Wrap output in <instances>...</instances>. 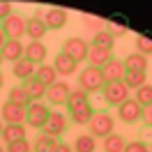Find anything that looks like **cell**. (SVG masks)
Segmentation results:
<instances>
[{
    "label": "cell",
    "mask_w": 152,
    "mask_h": 152,
    "mask_svg": "<svg viewBox=\"0 0 152 152\" xmlns=\"http://www.w3.org/2000/svg\"><path fill=\"white\" fill-rule=\"evenodd\" d=\"M88 127H90V136L92 138H106L115 129V118L111 113H106V111H95V115L88 122Z\"/></svg>",
    "instance_id": "obj_1"
},
{
    "label": "cell",
    "mask_w": 152,
    "mask_h": 152,
    "mask_svg": "<svg viewBox=\"0 0 152 152\" xmlns=\"http://www.w3.org/2000/svg\"><path fill=\"white\" fill-rule=\"evenodd\" d=\"M78 88H81L83 92H88V95H92V92H102V88H104L102 69L90 67V65H88L86 69H81V72H78Z\"/></svg>",
    "instance_id": "obj_2"
},
{
    "label": "cell",
    "mask_w": 152,
    "mask_h": 152,
    "mask_svg": "<svg viewBox=\"0 0 152 152\" xmlns=\"http://www.w3.org/2000/svg\"><path fill=\"white\" fill-rule=\"evenodd\" d=\"M48 115H51V106L48 104H44V102H32V104L26 108V124L42 132L48 122Z\"/></svg>",
    "instance_id": "obj_3"
},
{
    "label": "cell",
    "mask_w": 152,
    "mask_h": 152,
    "mask_svg": "<svg viewBox=\"0 0 152 152\" xmlns=\"http://www.w3.org/2000/svg\"><path fill=\"white\" fill-rule=\"evenodd\" d=\"M88 51H90V44H88L83 37H67L65 44H62V53L69 56L74 62L88 60Z\"/></svg>",
    "instance_id": "obj_4"
},
{
    "label": "cell",
    "mask_w": 152,
    "mask_h": 152,
    "mask_svg": "<svg viewBox=\"0 0 152 152\" xmlns=\"http://www.w3.org/2000/svg\"><path fill=\"white\" fill-rule=\"evenodd\" d=\"M102 95H104V102L108 106L118 108L124 99H129V90H127V86H124L122 81H115V83H106L102 88Z\"/></svg>",
    "instance_id": "obj_5"
},
{
    "label": "cell",
    "mask_w": 152,
    "mask_h": 152,
    "mask_svg": "<svg viewBox=\"0 0 152 152\" xmlns=\"http://www.w3.org/2000/svg\"><path fill=\"white\" fill-rule=\"evenodd\" d=\"M118 118L124 124H136L138 120H143V106L134 97H129V99H124L122 104L118 106Z\"/></svg>",
    "instance_id": "obj_6"
},
{
    "label": "cell",
    "mask_w": 152,
    "mask_h": 152,
    "mask_svg": "<svg viewBox=\"0 0 152 152\" xmlns=\"http://www.w3.org/2000/svg\"><path fill=\"white\" fill-rule=\"evenodd\" d=\"M26 23H28V19H23L21 14H12L7 21L0 23V28H2V32H5V37H7V39H16V42H21V37L26 35Z\"/></svg>",
    "instance_id": "obj_7"
},
{
    "label": "cell",
    "mask_w": 152,
    "mask_h": 152,
    "mask_svg": "<svg viewBox=\"0 0 152 152\" xmlns=\"http://www.w3.org/2000/svg\"><path fill=\"white\" fill-rule=\"evenodd\" d=\"M67 127H69V118H67L65 113H60V111H51L48 122H46V127L42 129V134L58 138V136H62V134L67 132Z\"/></svg>",
    "instance_id": "obj_8"
},
{
    "label": "cell",
    "mask_w": 152,
    "mask_h": 152,
    "mask_svg": "<svg viewBox=\"0 0 152 152\" xmlns=\"http://www.w3.org/2000/svg\"><path fill=\"white\" fill-rule=\"evenodd\" d=\"M69 92H72V88L67 86L65 81H56L53 86H48L46 88V99L51 106H65L67 104V99H69Z\"/></svg>",
    "instance_id": "obj_9"
},
{
    "label": "cell",
    "mask_w": 152,
    "mask_h": 152,
    "mask_svg": "<svg viewBox=\"0 0 152 152\" xmlns=\"http://www.w3.org/2000/svg\"><path fill=\"white\" fill-rule=\"evenodd\" d=\"M0 120L5 124H26V108L19 104L5 102L0 108Z\"/></svg>",
    "instance_id": "obj_10"
},
{
    "label": "cell",
    "mask_w": 152,
    "mask_h": 152,
    "mask_svg": "<svg viewBox=\"0 0 152 152\" xmlns=\"http://www.w3.org/2000/svg\"><path fill=\"white\" fill-rule=\"evenodd\" d=\"M46 32H48V28H46V23H44V14L35 12L28 19V23H26V35L30 37V42H42Z\"/></svg>",
    "instance_id": "obj_11"
},
{
    "label": "cell",
    "mask_w": 152,
    "mask_h": 152,
    "mask_svg": "<svg viewBox=\"0 0 152 152\" xmlns=\"http://www.w3.org/2000/svg\"><path fill=\"white\" fill-rule=\"evenodd\" d=\"M124 62L118 58H111L104 67H102V76H104V86L106 83H115V81H122L124 78Z\"/></svg>",
    "instance_id": "obj_12"
},
{
    "label": "cell",
    "mask_w": 152,
    "mask_h": 152,
    "mask_svg": "<svg viewBox=\"0 0 152 152\" xmlns=\"http://www.w3.org/2000/svg\"><path fill=\"white\" fill-rule=\"evenodd\" d=\"M67 19H69V14H67V10H62V7H48V10L44 12V23H46L48 30L65 28Z\"/></svg>",
    "instance_id": "obj_13"
},
{
    "label": "cell",
    "mask_w": 152,
    "mask_h": 152,
    "mask_svg": "<svg viewBox=\"0 0 152 152\" xmlns=\"http://www.w3.org/2000/svg\"><path fill=\"white\" fill-rule=\"evenodd\" d=\"M23 51H26V44H21L16 39H7L5 42V46L0 48V56H2V62L7 60V62H19L21 58H23Z\"/></svg>",
    "instance_id": "obj_14"
},
{
    "label": "cell",
    "mask_w": 152,
    "mask_h": 152,
    "mask_svg": "<svg viewBox=\"0 0 152 152\" xmlns=\"http://www.w3.org/2000/svg\"><path fill=\"white\" fill-rule=\"evenodd\" d=\"M48 56V48L46 44H42V42H30V44H26V51H23V58L26 60H30L32 65H44V60H46Z\"/></svg>",
    "instance_id": "obj_15"
},
{
    "label": "cell",
    "mask_w": 152,
    "mask_h": 152,
    "mask_svg": "<svg viewBox=\"0 0 152 152\" xmlns=\"http://www.w3.org/2000/svg\"><path fill=\"white\" fill-rule=\"evenodd\" d=\"M53 69H56L58 76H72L78 69V62H74L69 56H65L62 51L56 56V60H53Z\"/></svg>",
    "instance_id": "obj_16"
},
{
    "label": "cell",
    "mask_w": 152,
    "mask_h": 152,
    "mask_svg": "<svg viewBox=\"0 0 152 152\" xmlns=\"http://www.w3.org/2000/svg\"><path fill=\"white\" fill-rule=\"evenodd\" d=\"M35 69H37V67L32 65L30 60L21 58L19 62H14V65H12V74H14V78H19V81H23V83H26L28 78H32V76H35Z\"/></svg>",
    "instance_id": "obj_17"
},
{
    "label": "cell",
    "mask_w": 152,
    "mask_h": 152,
    "mask_svg": "<svg viewBox=\"0 0 152 152\" xmlns=\"http://www.w3.org/2000/svg\"><path fill=\"white\" fill-rule=\"evenodd\" d=\"M113 58V53L111 51H104V48H97L90 44V51H88V65L90 67H97V69H102V67L108 62Z\"/></svg>",
    "instance_id": "obj_18"
},
{
    "label": "cell",
    "mask_w": 152,
    "mask_h": 152,
    "mask_svg": "<svg viewBox=\"0 0 152 152\" xmlns=\"http://www.w3.org/2000/svg\"><path fill=\"white\" fill-rule=\"evenodd\" d=\"M21 86L26 88V92H28L30 102H42V99L46 97V86H44L42 81H37L35 76H32V78H28L26 83H21Z\"/></svg>",
    "instance_id": "obj_19"
},
{
    "label": "cell",
    "mask_w": 152,
    "mask_h": 152,
    "mask_svg": "<svg viewBox=\"0 0 152 152\" xmlns=\"http://www.w3.org/2000/svg\"><path fill=\"white\" fill-rule=\"evenodd\" d=\"M90 104V95L88 92H83L81 88H76V90H72L69 92V99H67V113H72V111H76V108H83V106Z\"/></svg>",
    "instance_id": "obj_20"
},
{
    "label": "cell",
    "mask_w": 152,
    "mask_h": 152,
    "mask_svg": "<svg viewBox=\"0 0 152 152\" xmlns=\"http://www.w3.org/2000/svg\"><path fill=\"white\" fill-rule=\"evenodd\" d=\"M122 62H124V69H127V72H145V74H148V58L141 56V53H136V51L129 53Z\"/></svg>",
    "instance_id": "obj_21"
},
{
    "label": "cell",
    "mask_w": 152,
    "mask_h": 152,
    "mask_svg": "<svg viewBox=\"0 0 152 152\" xmlns=\"http://www.w3.org/2000/svg\"><path fill=\"white\" fill-rule=\"evenodd\" d=\"M0 138L5 141V145L26 138V124H5V129H2V136H0Z\"/></svg>",
    "instance_id": "obj_22"
},
{
    "label": "cell",
    "mask_w": 152,
    "mask_h": 152,
    "mask_svg": "<svg viewBox=\"0 0 152 152\" xmlns=\"http://www.w3.org/2000/svg\"><path fill=\"white\" fill-rule=\"evenodd\" d=\"M35 78L37 81H42L44 86H53L58 81V74L56 69H53V65H48V62H44V65H37V69H35Z\"/></svg>",
    "instance_id": "obj_23"
},
{
    "label": "cell",
    "mask_w": 152,
    "mask_h": 152,
    "mask_svg": "<svg viewBox=\"0 0 152 152\" xmlns=\"http://www.w3.org/2000/svg\"><path fill=\"white\" fill-rule=\"evenodd\" d=\"M58 138H53V136H46V134H39L37 138H35V143H32V152H56L58 148Z\"/></svg>",
    "instance_id": "obj_24"
},
{
    "label": "cell",
    "mask_w": 152,
    "mask_h": 152,
    "mask_svg": "<svg viewBox=\"0 0 152 152\" xmlns=\"http://www.w3.org/2000/svg\"><path fill=\"white\" fill-rule=\"evenodd\" d=\"M7 102H12V104H19V106H23V108H28V106L32 104L23 86H14V88H10V92H7Z\"/></svg>",
    "instance_id": "obj_25"
},
{
    "label": "cell",
    "mask_w": 152,
    "mask_h": 152,
    "mask_svg": "<svg viewBox=\"0 0 152 152\" xmlns=\"http://www.w3.org/2000/svg\"><path fill=\"white\" fill-rule=\"evenodd\" d=\"M122 83L127 86V90H138L141 86L148 83V74L145 72H124Z\"/></svg>",
    "instance_id": "obj_26"
},
{
    "label": "cell",
    "mask_w": 152,
    "mask_h": 152,
    "mask_svg": "<svg viewBox=\"0 0 152 152\" xmlns=\"http://www.w3.org/2000/svg\"><path fill=\"white\" fill-rule=\"evenodd\" d=\"M92 115H95L92 104H88V106H83V108H76L72 113H67V118H69V122H74V124H88L92 120Z\"/></svg>",
    "instance_id": "obj_27"
},
{
    "label": "cell",
    "mask_w": 152,
    "mask_h": 152,
    "mask_svg": "<svg viewBox=\"0 0 152 152\" xmlns=\"http://www.w3.org/2000/svg\"><path fill=\"white\" fill-rule=\"evenodd\" d=\"M124 145H127V141H124L122 134H111V136H106L104 143H102V148H104V152H122Z\"/></svg>",
    "instance_id": "obj_28"
},
{
    "label": "cell",
    "mask_w": 152,
    "mask_h": 152,
    "mask_svg": "<svg viewBox=\"0 0 152 152\" xmlns=\"http://www.w3.org/2000/svg\"><path fill=\"white\" fill-rule=\"evenodd\" d=\"M97 150V138H92L90 134H81L74 141V152H95Z\"/></svg>",
    "instance_id": "obj_29"
},
{
    "label": "cell",
    "mask_w": 152,
    "mask_h": 152,
    "mask_svg": "<svg viewBox=\"0 0 152 152\" xmlns=\"http://www.w3.org/2000/svg\"><path fill=\"white\" fill-rule=\"evenodd\" d=\"M113 44H115V39L111 37L106 30H97L95 37H92V46L104 48V51H111V53H113Z\"/></svg>",
    "instance_id": "obj_30"
},
{
    "label": "cell",
    "mask_w": 152,
    "mask_h": 152,
    "mask_svg": "<svg viewBox=\"0 0 152 152\" xmlns=\"http://www.w3.org/2000/svg\"><path fill=\"white\" fill-rule=\"evenodd\" d=\"M134 99H136L143 108L150 106L152 104V86H150V83H145V86H141L138 90H134Z\"/></svg>",
    "instance_id": "obj_31"
},
{
    "label": "cell",
    "mask_w": 152,
    "mask_h": 152,
    "mask_svg": "<svg viewBox=\"0 0 152 152\" xmlns=\"http://www.w3.org/2000/svg\"><path fill=\"white\" fill-rule=\"evenodd\" d=\"M136 53H141V56H152V37L148 35H138L136 37Z\"/></svg>",
    "instance_id": "obj_32"
},
{
    "label": "cell",
    "mask_w": 152,
    "mask_h": 152,
    "mask_svg": "<svg viewBox=\"0 0 152 152\" xmlns=\"http://www.w3.org/2000/svg\"><path fill=\"white\" fill-rule=\"evenodd\" d=\"M5 152H32V145H30L28 138H21V141H14L10 145H5Z\"/></svg>",
    "instance_id": "obj_33"
},
{
    "label": "cell",
    "mask_w": 152,
    "mask_h": 152,
    "mask_svg": "<svg viewBox=\"0 0 152 152\" xmlns=\"http://www.w3.org/2000/svg\"><path fill=\"white\" fill-rule=\"evenodd\" d=\"M12 14H14V5H12L10 0H0V23L7 21Z\"/></svg>",
    "instance_id": "obj_34"
},
{
    "label": "cell",
    "mask_w": 152,
    "mask_h": 152,
    "mask_svg": "<svg viewBox=\"0 0 152 152\" xmlns=\"http://www.w3.org/2000/svg\"><path fill=\"white\" fill-rule=\"evenodd\" d=\"M122 152H150V148H148L143 141H129L127 145H124Z\"/></svg>",
    "instance_id": "obj_35"
},
{
    "label": "cell",
    "mask_w": 152,
    "mask_h": 152,
    "mask_svg": "<svg viewBox=\"0 0 152 152\" xmlns=\"http://www.w3.org/2000/svg\"><path fill=\"white\" fill-rule=\"evenodd\" d=\"M106 32H108V35H111V37H122L124 32H127V28H124V26H120V23H108V28H106Z\"/></svg>",
    "instance_id": "obj_36"
},
{
    "label": "cell",
    "mask_w": 152,
    "mask_h": 152,
    "mask_svg": "<svg viewBox=\"0 0 152 152\" xmlns=\"http://www.w3.org/2000/svg\"><path fill=\"white\" fill-rule=\"evenodd\" d=\"M143 122L148 124V127H152V104L143 108Z\"/></svg>",
    "instance_id": "obj_37"
},
{
    "label": "cell",
    "mask_w": 152,
    "mask_h": 152,
    "mask_svg": "<svg viewBox=\"0 0 152 152\" xmlns=\"http://www.w3.org/2000/svg\"><path fill=\"white\" fill-rule=\"evenodd\" d=\"M56 152H74V148H72V145H67V143H58Z\"/></svg>",
    "instance_id": "obj_38"
},
{
    "label": "cell",
    "mask_w": 152,
    "mask_h": 152,
    "mask_svg": "<svg viewBox=\"0 0 152 152\" xmlns=\"http://www.w3.org/2000/svg\"><path fill=\"white\" fill-rule=\"evenodd\" d=\"M5 42H7V37H5V32H2V28H0V48L5 46Z\"/></svg>",
    "instance_id": "obj_39"
},
{
    "label": "cell",
    "mask_w": 152,
    "mask_h": 152,
    "mask_svg": "<svg viewBox=\"0 0 152 152\" xmlns=\"http://www.w3.org/2000/svg\"><path fill=\"white\" fill-rule=\"evenodd\" d=\"M2 86H5V74L0 72V90H2Z\"/></svg>",
    "instance_id": "obj_40"
},
{
    "label": "cell",
    "mask_w": 152,
    "mask_h": 152,
    "mask_svg": "<svg viewBox=\"0 0 152 152\" xmlns=\"http://www.w3.org/2000/svg\"><path fill=\"white\" fill-rule=\"evenodd\" d=\"M2 129H5V122H2V120H0V136H2Z\"/></svg>",
    "instance_id": "obj_41"
},
{
    "label": "cell",
    "mask_w": 152,
    "mask_h": 152,
    "mask_svg": "<svg viewBox=\"0 0 152 152\" xmlns=\"http://www.w3.org/2000/svg\"><path fill=\"white\" fill-rule=\"evenodd\" d=\"M0 152H5V148H2V145H0Z\"/></svg>",
    "instance_id": "obj_42"
},
{
    "label": "cell",
    "mask_w": 152,
    "mask_h": 152,
    "mask_svg": "<svg viewBox=\"0 0 152 152\" xmlns=\"http://www.w3.org/2000/svg\"><path fill=\"white\" fill-rule=\"evenodd\" d=\"M0 65H2V56H0Z\"/></svg>",
    "instance_id": "obj_43"
},
{
    "label": "cell",
    "mask_w": 152,
    "mask_h": 152,
    "mask_svg": "<svg viewBox=\"0 0 152 152\" xmlns=\"http://www.w3.org/2000/svg\"><path fill=\"white\" fill-rule=\"evenodd\" d=\"M150 152H152V148H150Z\"/></svg>",
    "instance_id": "obj_44"
}]
</instances>
